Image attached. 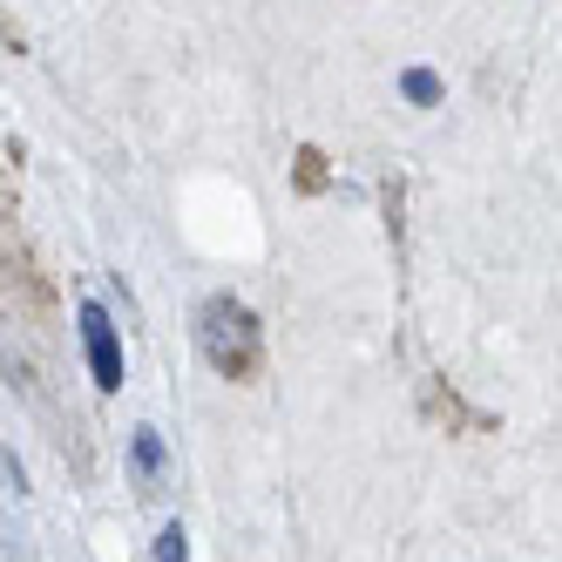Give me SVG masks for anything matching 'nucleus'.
<instances>
[{"label":"nucleus","instance_id":"1","mask_svg":"<svg viewBox=\"0 0 562 562\" xmlns=\"http://www.w3.org/2000/svg\"><path fill=\"white\" fill-rule=\"evenodd\" d=\"M204 352H211L217 373H245L251 352H258V339H251V312L231 305V299H217V305L204 312Z\"/></svg>","mask_w":562,"mask_h":562},{"label":"nucleus","instance_id":"2","mask_svg":"<svg viewBox=\"0 0 562 562\" xmlns=\"http://www.w3.org/2000/svg\"><path fill=\"white\" fill-rule=\"evenodd\" d=\"M82 333H89V367L102 386H123V352H115V333H109V312L102 305H82Z\"/></svg>","mask_w":562,"mask_h":562},{"label":"nucleus","instance_id":"3","mask_svg":"<svg viewBox=\"0 0 562 562\" xmlns=\"http://www.w3.org/2000/svg\"><path fill=\"white\" fill-rule=\"evenodd\" d=\"M407 95H414V102H434V95H440V82H434L427 68H414V75H407Z\"/></svg>","mask_w":562,"mask_h":562}]
</instances>
